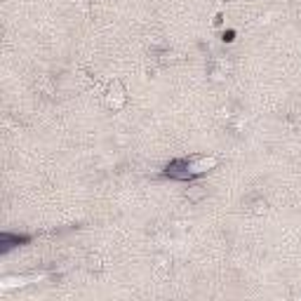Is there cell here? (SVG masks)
Instances as JSON below:
<instances>
[{
	"mask_svg": "<svg viewBox=\"0 0 301 301\" xmlns=\"http://www.w3.org/2000/svg\"><path fill=\"white\" fill-rule=\"evenodd\" d=\"M127 101V94H125V87H123V83L120 80H113L111 85H108V92H106V104L108 108H113V111H120V108L125 106Z\"/></svg>",
	"mask_w": 301,
	"mask_h": 301,
	"instance_id": "cell-1",
	"label": "cell"
},
{
	"mask_svg": "<svg viewBox=\"0 0 301 301\" xmlns=\"http://www.w3.org/2000/svg\"><path fill=\"white\" fill-rule=\"evenodd\" d=\"M243 205L247 207V212H250V214H257V216H261V214L268 212V200H266L261 193L247 195V200H243Z\"/></svg>",
	"mask_w": 301,
	"mask_h": 301,
	"instance_id": "cell-2",
	"label": "cell"
},
{
	"mask_svg": "<svg viewBox=\"0 0 301 301\" xmlns=\"http://www.w3.org/2000/svg\"><path fill=\"white\" fill-rule=\"evenodd\" d=\"M216 167V158H207V156H200V158H193V160H188V172L191 174H205V172H210Z\"/></svg>",
	"mask_w": 301,
	"mask_h": 301,
	"instance_id": "cell-3",
	"label": "cell"
},
{
	"mask_svg": "<svg viewBox=\"0 0 301 301\" xmlns=\"http://www.w3.org/2000/svg\"><path fill=\"white\" fill-rule=\"evenodd\" d=\"M205 195H207V188L203 184H191L186 188V198H188V203H200Z\"/></svg>",
	"mask_w": 301,
	"mask_h": 301,
	"instance_id": "cell-4",
	"label": "cell"
},
{
	"mask_svg": "<svg viewBox=\"0 0 301 301\" xmlns=\"http://www.w3.org/2000/svg\"><path fill=\"white\" fill-rule=\"evenodd\" d=\"M89 268L92 271H101V259L99 257H89Z\"/></svg>",
	"mask_w": 301,
	"mask_h": 301,
	"instance_id": "cell-5",
	"label": "cell"
}]
</instances>
